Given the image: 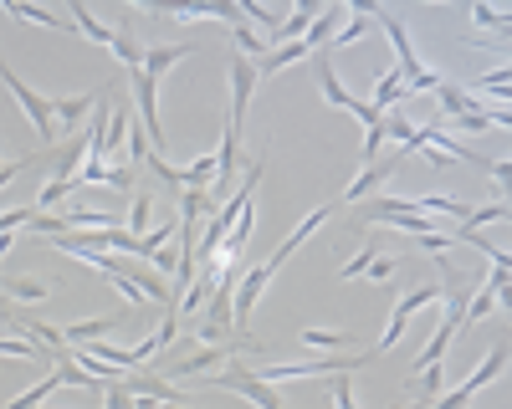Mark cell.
Wrapping results in <instances>:
<instances>
[{"label":"cell","instance_id":"cell-32","mask_svg":"<svg viewBox=\"0 0 512 409\" xmlns=\"http://www.w3.org/2000/svg\"><path fill=\"white\" fill-rule=\"evenodd\" d=\"M405 302V313H420V307H431V302H441V286H420V292H410Z\"/></svg>","mask_w":512,"mask_h":409},{"label":"cell","instance_id":"cell-1","mask_svg":"<svg viewBox=\"0 0 512 409\" xmlns=\"http://www.w3.org/2000/svg\"><path fill=\"white\" fill-rule=\"evenodd\" d=\"M256 338L251 332H241V338H231V343H210L206 353H190V359H179V363H164V359H154V368L149 374H160V378H190V374H206V368H221L225 359H236V353H256Z\"/></svg>","mask_w":512,"mask_h":409},{"label":"cell","instance_id":"cell-5","mask_svg":"<svg viewBox=\"0 0 512 409\" xmlns=\"http://www.w3.org/2000/svg\"><path fill=\"white\" fill-rule=\"evenodd\" d=\"M256 82H261V77H256V67L236 51V57H231V113H225V118H231L236 128L246 123V103H251Z\"/></svg>","mask_w":512,"mask_h":409},{"label":"cell","instance_id":"cell-21","mask_svg":"<svg viewBox=\"0 0 512 409\" xmlns=\"http://www.w3.org/2000/svg\"><path fill=\"white\" fill-rule=\"evenodd\" d=\"M405 323H410V313H405V302H395V313H389V328L379 332V343H374V359H379V353H389V348L400 343L405 338Z\"/></svg>","mask_w":512,"mask_h":409},{"label":"cell","instance_id":"cell-15","mask_svg":"<svg viewBox=\"0 0 512 409\" xmlns=\"http://www.w3.org/2000/svg\"><path fill=\"white\" fill-rule=\"evenodd\" d=\"M190 51H195V47H149V51H144V77H154V82H160L164 72H169L175 62H185Z\"/></svg>","mask_w":512,"mask_h":409},{"label":"cell","instance_id":"cell-4","mask_svg":"<svg viewBox=\"0 0 512 409\" xmlns=\"http://www.w3.org/2000/svg\"><path fill=\"white\" fill-rule=\"evenodd\" d=\"M206 384H215V389H231V394H246L256 409H288V399L272 389V384H261V378L251 374V368H231V374H206Z\"/></svg>","mask_w":512,"mask_h":409},{"label":"cell","instance_id":"cell-12","mask_svg":"<svg viewBox=\"0 0 512 409\" xmlns=\"http://www.w3.org/2000/svg\"><path fill=\"white\" fill-rule=\"evenodd\" d=\"M0 11H11L16 21H36V26H47V32H72V16H51L41 5H21V0H5Z\"/></svg>","mask_w":512,"mask_h":409},{"label":"cell","instance_id":"cell-7","mask_svg":"<svg viewBox=\"0 0 512 409\" xmlns=\"http://www.w3.org/2000/svg\"><path fill=\"white\" fill-rule=\"evenodd\" d=\"M236 164H241V128L225 118L221 154H215V185H231V179H236Z\"/></svg>","mask_w":512,"mask_h":409},{"label":"cell","instance_id":"cell-20","mask_svg":"<svg viewBox=\"0 0 512 409\" xmlns=\"http://www.w3.org/2000/svg\"><path fill=\"white\" fill-rule=\"evenodd\" d=\"M400 97H405V77L395 72V67H389V72L379 77V87H374V108H379V113H389L395 103H400Z\"/></svg>","mask_w":512,"mask_h":409},{"label":"cell","instance_id":"cell-38","mask_svg":"<svg viewBox=\"0 0 512 409\" xmlns=\"http://www.w3.org/2000/svg\"><path fill=\"white\" fill-rule=\"evenodd\" d=\"M11 246H16V236H0V256L11 251Z\"/></svg>","mask_w":512,"mask_h":409},{"label":"cell","instance_id":"cell-19","mask_svg":"<svg viewBox=\"0 0 512 409\" xmlns=\"http://www.w3.org/2000/svg\"><path fill=\"white\" fill-rule=\"evenodd\" d=\"M51 286L47 282H32V277H16V282H0V297L11 302H47Z\"/></svg>","mask_w":512,"mask_h":409},{"label":"cell","instance_id":"cell-13","mask_svg":"<svg viewBox=\"0 0 512 409\" xmlns=\"http://www.w3.org/2000/svg\"><path fill=\"white\" fill-rule=\"evenodd\" d=\"M303 57H313V47H307V41H288V47H272L267 57H261V72H256V77H272V72H282V67H292V62H303Z\"/></svg>","mask_w":512,"mask_h":409},{"label":"cell","instance_id":"cell-24","mask_svg":"<svg viewBox=\"0 0 512 409\" xmlns=\"http://www.w3.org/2000/svg\"><path fill=\"white\" fill-rule=\"evenodd\" d=\"M57 384H62V378H57V374H47V378H41V384H36V389H26V394H21V399H11V404H5V409H36V404H47V394L57 389Z\"/></svg>","mask_w":512,"mask_h":409},{"label":"cell","instance_id":"cell-14","mask_svg":"<svg viewBox=\"0 0 512 409\" xmlns=\"http://www.w3.org/2000/svg\"><path fill=\"white\" fill-rule=\"evenodd\" d=\"M451 363H431V368H420V378H416V399L420 404H431V399H441V394H446V384H451V374H446Z\"/></svg>","mask_w":512,"mask_h":409},{"label":"cell","instance_id":"cell-18","mask_svg":"<svg viewBox=\"0 0 512 409\" xmlns=\"http://www.w3.org/2000/svg\"><path fill=\"white\" fill-rule=\"evenodd\" d=\"M338 16H343V5H328V16H313V26L303 32V41L313 51H323L328 41H334V26H338Z\"/></svg>","mask_w":512,"mask_h":409},{"label":"cell","instance_id":"cell-26","mask_svg":"<svg viewBox=\"0 0 512 409\" xmlns=\"http://www.w3.org/2000/svg\"><path fill=\"white\" fill-rule=\"evenodd\" d=\"M67 195H78V179H51V185L41 189V195H36L32 204H36V210H41V204H62Z\"/></svg>","mask_w":512,"mask_h":409},{"label":"cell","instance_id":"cell-36","mask_svg":"<svg viewBox=\"0 0 512 409\" xmlns=\"http://www.w3.org/2000/svg\"><path fill=\"white\" fill-rule=\"evenodd\" d=\"M241 16H251V21H261V26H267V32L277 36V16H272V11H261V5H256V0H246V5H241Z\"/></svg>","mask_w":512,"mask_h":409},{"label":"cell","instance_id":"cell-29","mask_svg":"<svg viewBox=\"0 0 512 409\" xmlns=\"http://www.w3.org/2000/svg\"><path fill=\"white\" fill-rule=\"evenodd\" d=\"M149 267L160 271V277H175V267H179V246H175V241H169V246H160V251H154V261H149Z\"/></svg>","mask_w":512,"mask_h":409},{"label":"cell","instance_id":"cell-27","mask_svg":"<svg viewBox=\"0 0 512 409\" xmlns=\"http://www.w3.org/2000/svg\"><path fill=\"white\" fill-rule=\"evenodd\" d=\"M149 195H133V210H128V236H149Z\"/></svg>","mask_w":512,"mask_h":409},{"label":"cell","instance_id":"cell-23","mask_svg":"<svg viewBox=\"0 0 512 409\" xmlns=\"http://www.w3.org/2000/svg\"><path fill=\"white\" fill-rule=\"evenodd\" d=\"M435 97H441L446 118H462V113H471V108H477V103H471V97H466L462 87H451V82H441V87H435Z\"/></svg>","mask_w":512,"mask_h":409},{"label":"cell","instance_id":"cell-9","mask_svg":"<svg viewBox=\"0 0 512 409\" xmlns=\"http://www.w3.org/2000/svg\"><path fill=\"white\" fill-rule=\"evenodd\" d=\"M318 93L328 97L334 108H343V113L353 108V93H349V87H343V77H338V67L328 62V57H318Z\"/></svg>","mask_w":512,"mask_h":409},{"label":"cell","instance_id":"cell-30","mask_svg":"<svg viewBox=\"0 0 512 409\" xmlns=\"http://www.w3.org/2000/svg\"><path fill=\"white\" fill-rule=\"evenodd\" d=\"M103 409H133V394L123 384H103Z\"/></svg>","mask_w":512,"mask_h":409},{"label":"cell","instance_id":"cell-17","mask_svg":"<svg viewBox=\"0 0 512 409\" xmlns=\"http://www.w3.org/2000/svg\"><path fill=\"white\" fill-rule=\"evenodd\" d=\"M328 215H334V204H318V210H313V215H303V221H297V231H292V236L282 241V246H277V251H282V256H292V251H297V246H303L307 236H313V231H318L323 221H328Z\"/></svg>","mask_w":512,"mask_h":409},{"label":"cell","instance_id":"cell-8","mask_svg":"<svg viewBox=\"0 0 512 409\" xmlns=\"http://www.w3.org/2000/svg\"><path fill=\"white\" fill-rule=\"evenodd\" d=\"M389 174H395V164H379V159H374V164H364V174H359V179L343 189V200H338V204H359L364 195H374V189L389 179Z\"/></svg>","mask_w":512,"mask_h":409},{"label":"cell","instance_id":"cell-11","mask_svg":"<svg viewBox=\"0 0 512 409\" xmlns=\"http://www.w3.org/2000/svg\"><path fill=\"white\" fill-rule=\"evenodd\" d=\"M128 128H133V108H128V97L123 103H113V118H108V139H103V159L118 154L128 143Z\"/></svg>","mask_w":512,"mask_h":409},{"label":"cell","instance_id":"cell-10","mask_svg":"<svg viewBox=\"0 0 512 409\" xmlns=\"http://www.w3.org/2000/svg\"><path fill=\"white\" fill-rule=\"evenodd\" d=\"M78 179V189L82 185H113V189H133V169H108V164H82V174H72Z\"/></svg>","mask_w":512,"mask_h":409},{"label":"cell","instance_id":"cell-33","mask_svg":"<svg viewBox=\"0 0 512 409\" xmlns=\"http://www.w3.org/2000/svg\"><path fill=\"white\" fill-rule=\"evenodd\" d=\"M374 256H379V251H374V246H364V251L353 256L349 267L338 271V277H343V282H353V277H364V271H369V261H374Z\"/></svg>","mask_w":512,"mask_h":409},{"label":"cell","instance_id":"cell-25","mask_svg":"<svg viewBox=\"0 0 512 409\" xmlns=\"http://www.w3.org/2000/svg\"><path fill=\"white\" fill-rule=\"evenodd\" d=\"M313 16H318V5H297L288 21H277V36H303L313 26Z\"/></svg>","mask_w":512,"mask_h":409},{"label":"cell","instance_id":"cell-34","mask_svg":"<svg viewBox=\"0 0 512 409\" xmlns=\"http://www.w3.org/2000/svg\"><path fill=\"white\" fill-rule=\"evenodd\" d=\"M471 21H477V26H492V32H507V11H487V5H477Z\"/></svg>","mask_w":512,"mask_h":409},{"label":"cell","instance_id":"cell-22","mask_svg":"<svg viewBox=\"0 0 512 409\" xmlns=\"http://www.w3.org/2000/svg\"><path fill=\"white\" fill-rule=\"evenodd\" d=\"M72 26H78L82 36H93V41H113V26H103L93 11H82V0H72Z\"/></svg>","mask_w":512,"mask_h":409},{"label":"cell","instance_id":"cell-6","mask_svg":"<svg viewBox=\"0 0 512 409\" xmlns=\"http://www.w3.org/2000/svg\"><path fill=\"white\" fill-rule=\"evenodd\" d=\"M93 108H97L93 93H82V97H57V103H51V118H57V128H62V133H78V128L93 118Z\"/></svg>","mask_w":512,"mask_h":409},{"label":"cell","instance_id":"cell-28","mask_svg":"<svg viewBox=\"0 0 512 409\" xmlns=\"http://www.w3.org/2000/svg\"><path fill=\"white\" fill-rule=\"evenodd\" d=\"M303 338H307L313 348H353V338H349V332H323V328H307Z\"/></svg>","mask_w":512,"mask_h":409},{"label":"cell","instance_id":"cell-35","mask_svg":"<svg viewBox=\"0 0 512 409\" xmlns=\"http://www.w3.org/2000/svg\"><path fill=\"white\" fill-rule=\"evenodd\" d=\"M395 267H400V256H374V261H369V271H364V277H374V282H384V277H395Z\"/></svg>","mask_w":512,"mask_h":409},{"label":"cell","instance_id":"cell-2","mask_svg":"<svg viewBox=\"0 0 512 409\" xmlns=\"http://www.w3.org/2000/svg\"><path fill=\"white\" fill-rule=\"evenodd\" d=\"M374 359V348H364V353H349V359H313V363H277V368H251L261 384H292V378H334L343 374V368H364V363Z\"/></svg>","mask_w":512,"mask_h":409},{"label":"cell","instance_id":"cell-31","mask_svg":"<svg viewBox=\"0 0 512 409\" xmlns=\"http://www.w3.org/2000/svg\"><path fill=\"white\" fill-rule=\"evenodd\" d=\"M481 93H492V97H507V67H497V72H487V77H477Z\"/></svg>","mask_w":512,"mask_h":409},{"label":"cell","instance_id":"cell-16","mask_svg":"<svg viewBox=\"0 0 512 409\" xmlns=\"http://www.w3.org/2000/svg\"><path fill=\"white\" fill-rule=\"evenodd\" d=\"M108 47L123 57L128 72H139V67H144V47H139V36L128 32V26H113V41H108Z\"/></svg>","mask_w":512,"mask_h":409},{"label":"cell","instance_id":"cell-37","mask_svg":"<svg viewBox=\"0 0 512 409\" xmlns=\"http://www.w3.org/2000/svg\"><path fill=\"white\" fill-rule=\"evenodd\" d=\"M26 164H36V159H16V164H0V189L11 185L16 174H26Z\"/></svg>","mask_w":512,"mask_h":409},{"label":"cell","instance_id":"cell-3","mask_svg":"<svg viewBox=\"0 0 512 409\" xmlns=\"http://www.w3.org/2000/svg\"><path fill=\"white\" fill-rule=\"evenodd\" d=\"M502 368H507V343H497L492 353H487V359L477 363V374H471V378H462V384H456V389H446L441 399H431L425 409H466V404H471V399H477L481 389H487V384H492L497 374H502Z\"/></svg>","mask_w":512,"mask_h":409}]
</instances>
